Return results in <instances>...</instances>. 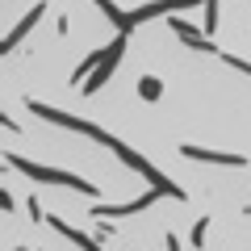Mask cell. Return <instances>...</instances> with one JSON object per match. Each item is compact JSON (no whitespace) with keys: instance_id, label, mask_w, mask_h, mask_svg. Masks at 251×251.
Here are the masks:
<instances>
[{"instance_id":"cell-4","label":"cell","mask_w":251,"mask_h":251,"mask_svg":"<svg viewBox=\"0 0 251 251\" xmlns=\"http://www.w3.org/2000/svg\"><path fill=\"white\" fill-rule=\"evenodd\" d=\"M122 54H126V34H117L113 42L105 46V54H100V63H97V72H92L88 80H84V97L100 92V84H105L109 75H113V67H117V59H122Z\"/></svg>"},{"instance_id":"cell-11","label":"cell","mask_w":251,"mask_h":251,"mask_svg":"<svg viewBox=\"0 0 251 251\" xmlns=\"http://www.w3.org/2000/svg\"><path fill=\"white\" fill-rule=\"evenodd\" d=\"M159 88H163V84L155 80V75H147V80H138V92H143L147 100H159Z\"/></svg>"},{"instance_id":"cell-10","label":"cell","mask_w":251,"mask_h":251,"mask_svg":"<svg viewBox=\"0 0 251 251\" xmlns=\"http://www.w3.org/2000/svg\"><path fill=\"white\" fill-rule=\"evenodd\" d=\"M214 29H218V0H209V4H205V21H201V34H214Z\"/></svg>"},{"instance_id":"cell-6","label":"cell","mask_w":251,"mask_h":251,"mask_svg":"<svg viewBox=\"0 0 251 251\" xmlns=\"http://www.w3.org/2000/svg\"><path fill=\"white\" fill-rule=\"evenodd\" d=\"M180 155H184V159H197V163H218V168H243V155H226V151H205V147H180Z\"/></svg>"},{"instance_id":"cell-8","label":"cell","mask_w":251,"mask_h":251,"mask_svg":"<svg viewBox=\"0 0 251 251\" xmlns=\"http://www.w3.org/2000/svg\"><path fill=\"white\" fill-rule=\"evenodd\" d=\"M46 226H54V230H59L63 234V239H72L75 243V247H80V251H100V243L97 239H88V234H84V230H75V226H67V222H63V218H46Z\"/></svg>"},{"instance_id":"cell-1","label":"cell","mask_w":251,"mask_h":251,"mask_svg":"<svg viewBox=\"0 0 251 251\" xmlns=\"http://www.w3.org/2000/svg\"><path fill=\"white\" fill-rule=\"evenodd\" d=\"M193 4H209V0H151V4H143V9H134V13H122L113 0H97V9L117 25V34H130L134 25H143V21H151V17H163V13H172V9H193Z\"/></svg>"},{"instance_id":"cell-9","label":"cell","mask_w":251,"mask_h":251,"mask_svg":"<svg viewBox=\"0 0 251 251\" xmlns=\"http://www.w3.org/2000/svg\"><path fill=\"white\" fill-rule=\"evenodd\" d=\"M168 25H172V29H176V34H180V38H184V42H188V38H205V34H197V25H188V21H184V17H168Z\"/></svg>"},{"instance_id":"cell-5","label":"cell","mask_w":251,"mask_h":251,"mask_svg":"<svg viewBox=\"0 0 251 251\" xmlns=\"http://www.w3.org/2000/svg\"><path fill=\"white\" fill-rule=\"evenodd\" d=\"M159 197H168V193H163V188H151V193H143V197H134V201H126V205H92V218H126V214L147 209L151 201H159Z\"/></svg>"},{"instance_id":"cell-13","label":"cell","mask_w":251,"mask_h":251,"mask_svg":"<svg viewBox=\"0 0 251 251\" xmlns=\"http://www.w3.org/2000/svg\"><path fill=\"white\" fill-rule=\"evenodd\" d=\"M205 226H209V222H205V218H201V222H197V226H193V243H197V247H201V243H205Z\"/></svg>"},{"instance_id":"cell-7","label":"cell","mask_w":251,"mask_h":251,"mask_svg":"<svg viewBox=\"0 0 251 251\" xmlns=\"http://www.w3.org/2000/svg\"><path fill=\"white\" fill-rule=\"evenodd\" d=\"M42 13H46V4H34V9H29V13H25V17H21V21H17V25H13V29H9V38H4V46H0V50H4V54H13V50H17V42H21V38H25V34H29V29H34V25H38V21H42Z\"/></svg>"},{"instance_id":"cell-2","label":"cell","mask_w":251,"mask_h":251,"mask_svg":"<svg viewBox=\"0 0 251 251\" xmlns=\"http://www.w3.org/2000/svg\"><path fill=\"white\" fill-rule=\"evenodd\" d=\"M29 109H34L42 122H54V126H63V130H75V134H84V138H92V143L109 147V151L117 147V138H113V134H105L100 126L84 122V117H72V113H63V109H50V105H42V100H29Z\"/></svg>"},{"instance_id":"cell-12","label":"cell","mask_w":251,"mask_h":251,"mask_svg":"<svg viewBox=\"0 0 251 251\" xmlns=\"http://www.w3.org/2000/svg\"><path fill=\"white\" fill-rule=\"evenodd\" d=\"M218 59H226V63H230V67H234V72L251 75V63H247V59H234V54H218Z\"/></svg>"},{"instance_id":"cell-3","label":"cell","mask_w":251,"mask_h":251,"mask_svg":"<svg viewBox=\"0 0 251 251\" xmlns=\"http://www.w3.org/2000/svg\"><path fill=\"white\" fill-rule=\"evenodd\" d=\"M4 159H9V168L25 172V176H34V180H42V184H63V188H75V193H97V184H88V180L72 176V172L42 168V163H29V159H21V155H4Z\"/></svg>"}]
</instances>
